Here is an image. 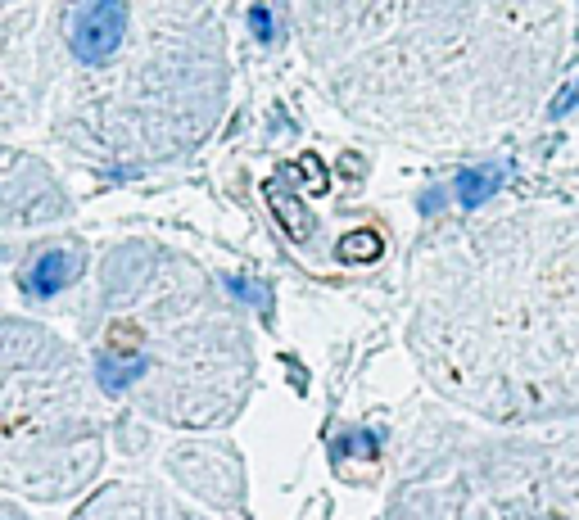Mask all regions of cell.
Listing matches in <instances>:
<instances>
[{
    "label": "cell",
    "instance_id": "cell-1",
    "mask_svg": "<svg viewBox=\"0 0 579 520\" xmlns=\"http://www.w3.org/2000/svg\"><path fill=\"white\" fill-rule=\"evenodd\" d=\"M127 37V5L123 0H86L68 14V50L82 64H109Z\"/></svg>",
    "mask_w": 579,
    "mask_h": 520
},
{
    "label": "cell",
    "instance_id": "cell-2",
    "mask_svg": "<svg viewBox=\"0 0 579 520\" xmlns=\"http://www.w3.org/2000/svg\"><path fill=\"white\" fill-rule=\"evenodd\" d=\"M77 272H82V258L68 254V249H50V254H41L37 263H32V272L23 276V285H28L32 294H41V299H50V294L64 290Z\"/></svg>",
    "mask_w": 579,
    "mask_h": 520
},
{
    "label": "cell",
    "instance_id": "cell-3",
    "mask_svg": "<svg viewBox=\"0 0 579 520\" xmlns=\"http://www.w3.org/2000/svg\"><path fill=\"white\" fill-rule=\"evenodd\" d=\"M498 181H503V168H466L462 177H457V199H462V208H480L489 195L498 190Z\"/></svg>",
    "mask_w": 579,
    "mask_h": 520
},
{
    "label": "cell",
    "instance_id": "cell-4",
    "mask_svg": "<svg viewBox=\"0 0 579 520\" xmlns=\"http://www.w3.org/2000/svg\"><path fill=\"white\" fill-rule=\"evenodd\" d=\"M145 376V362L141 358H132V362H100V389L105 394H123V389H132L136 380Z\"/></svg>",
    "mask_w": 579,
    "mask_h": 520
},
{
    "label": "cell",
    "instance_id": "cell-5",
    "mask_svg": "<svg viewBox=\"0 0 579 520\" xmlns=\"http://www.w3.org/2000/svg\"><path fill=\"white\" fill-rule=\"evenodd\" d=\"M249 28H254L263 41H272V14H267L263 5H258V10H249Z\"/></svg>",
    "mask_w": 579,
    "mask_h": 520
}]
</instances>
